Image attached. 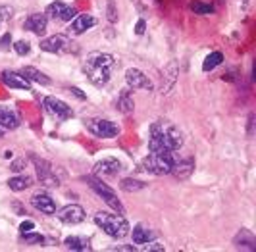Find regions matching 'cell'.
<instances>
[{"label": "cell", "instance_id": "obj_1", "mask_svg": "<svg viewBox=\"0 0 256 252\" xmlns=\"http://www.w3.org/2000/svg\"><path fill=\"white\" fill-rule=\"evenodd\" d=\"M114 66L116 60L112 54H108V52H90L87 56V60L83 62V72L87 74L89 81L94 87L102 88L110 81Z\"/></svg>", "mask_w": 256, "mask_h": 252}, {"label": "cell", "instance_id": "obj_2", "mask_svg": "<svg viewBox=\"0 0 256 252\" xmlns=\"http://www.w3.org/2000/svg\"><path fill=\"white\" fill-rule=\"evenodd\" d=\"M150 139L162 142L164 146H168L170 150H180L183 146V137H181V131L174 124L164 122V120H158L150 126Z\"/></svg>", "mask_w": 256, "mask_h": 252}, {"label": "cell", "instance_id": "obj_3", "mask_svg": "<svg viewBox=\"0 0 256 252\" xmlns=\"http://www.w3.org/2000/svg\"><path fill=\"white\" fill-rule=\"evenodd\" d=\"M94 224L102 229L106 235L114 237V239H124L129 235V224L124 218V214H108V212H100L94 216Z\"/></svg>", "mask_w": 256, "mask_h": 252}, {"label": "cell", "instance_id": "obj_4", "mask_svg": "<svg viewBox=\"0 0 256 252\" xmlns=\"http://www.w3.org/2000/svg\"><path fill=\"white\" fill-rule=\"evenodd\" d=\"M174 152L172 150H150L148 156L142 160L144 170L154 176H168L174 168Z\"/></svg>", "mask_w": 256, "mask_h": 252}, {"label": "cell", "instance_id": "obj_5", "mask_svg": "<svg viewBox=\"0 0 256 252\" xmlns=\"http://www.w3.org/2000/svg\"><path fill=\"white\" fill-rule=\"evenodd\" d=\"M85 181L89 183L90 189L94 190V192H96V194H98V196H100V198H102V200L106 202V204H108L112 210H116L118 214H126V208H124V204L120 202V198L116 196V192L110 189L106 183H102L100 179H96V177H92V176L85 177Z\"/></svg>", "mask_w": 256, "mask_h": 252}, {"label": "cell", "instance_id": "obj_6", "mask_svg": "<svg viewBox=\"0 0 256 252\" xmlns=\"http://www.w3.org/2000/svg\"><path fill=\"white\" fill-rule=\"evenodd\" d=\"M89 131L98 139H114L120 135V126L110 120H92L89 124Z\"/></svg>", "mask_w": 256, "mask_h": 252}, {"label": "cell", "instance_id": "obj_7", "mask_svg": "<svg viewBox=\"0 0 256 252\" xmlns=\"http://www.w3.org/2000/svg\"><path fill=\"white\" fill-rule=\"evenodd\" d=\"M44 108L56 122H66V120H70L74 116V110L64 100H60L56 96H46L44 98Z\"/></svg>", "mask_w": 256, "mask_h": 252}, {"label": "cell", "instance_id": "obj_8", "mask_svg": "<svg viewBox=\"0 0 256 252\" xmlns=\"http://www.w3.org/2000/svg\"><path fill=\"white\" fill-rule=\"evenodd\" d=\"M46 18H50V20H56V22H72L74 18L77 16V10L74 6H68L64 2H60V0H56V2H52L48 4V8H46Z\"/></svg>", "mask_w": 256, "mask_h": 252}, {"label": "cell", "instance_id": "obj_9", "mask_svg": "<svg viewBox=\"0 0 256 252\" xmlns=\"http://www.w3.org/2000/svg\"><path fill=\"white\" fill-rule=\"evenodd\" d=\"M31 160H33V164H35L37 176L42 185H46V187H58V185H60V183H58V177L54 176V172H52V166L48 164L46 160H42V158H38V156H31Z\"/></svg>", "mask_w": 256, "mask_h": 252}, {"label": "cell", "instance_id": "obj_10", "mask_svg": "<svg viewBox=\"0 0 256 252\" xmlns=\"http://www.w3.org/2000/svg\"><path fill=\"white\" fill-rule=\"evenodd\" d=\"M70 38L64 37V35H52V37H46L40 40V50L50 52V54H60V52H68L72 46H70Z\"/></svg>", "mask_w": 256, "mask_h": 252}, {"label": "cell", "instance_id": "obj_11", "mask_svg": "<svg viewBox=\"0 0 256 252\" xmlns=\"http://www.w3.org/2000/svg\"><path fill=\"white\" fill-rule=\"evenodd\" d=\"M96 26V20L89 16V14H79L72 20V24L68 27V35L70 37H77V35H83L85 31H89L90 27Z\"/></svg>", "mask_w": 256, "mask_h": 252}, {"label": "cell", "instance_id": "obj_12", "mask_svg": "<svg viewBox=\"0 0 256 252\" xmlns=\"http://www.w3.org/2000/svg\"><path fill=\"white\" fill-rule=\"evenodd\" d=\"M58 220L64 222L68 226H77L85 220V210L79 206V204H68L62 210H58Z\"/></svg>", "mask_w": 256, "mask_h": 252}, {"label": "cell", "instance_id": "obj_13", "mask_svg": "<svg viewBox=\"0 0 256 252\" xmlns=\"http://www.w3.org/2000/svg\"><path fill=\"white\" fill-rule=\"evenodd\" d=\"M126 81L129 88H144V90H152V81L142 74L137 68H129L126 72Z\"/></svg>", "mask_w": 256, "mask_h": 252}, {"label": "cell", "instance_id": "obj_14", "mask_svg": "<svg viewBox=\"0 0 256 252\" xmlns=\"http://www.w3.org/2000/svg\"><path fill=\"white\" fill-rule=\"evenodd\" d=\"M122 168H124V166H122V162H120L118 158L108 156V158H102V160H98V162L94 164V174H96V176H104V177H114L122 172Z\"/></svg>", "mask_w": 256, "mask_h": 252}, {"label": "cell", "instance_id": "obj_15", "mask_svg": "<svg viewBox=\"0 0 256 252\" xmlns=\"http://www.w3.org/2000/svg\"><path fill=\"white\" fill-rule=\"evenodd\" d=\"M46 26H48V18H46V14H31V16H27L26 22H24V29L31 31V33H35V35H38V37L46 33Z\"/></svg>", "mask_w": 256, "mask_h": 252}, {"label": "cell", "instance_id": "obj_16", "mask_svg": "<svg viewBox=\"0 0 256 252\" xmlns=\"http://www.w3.org/2000/svg\"><path fill=\"white\" fill-rule=\"evenodd\" d=\"M31 204H33V208L38 210L40 214H56V202L52 200L48 194H44V192H37V194H33V198H31Z\"/></svg>", "mask_w": 256, "mask_h": 252}, {"label": "cell", "instance_id": "obj_17", "mask_svg": "<svg viewBox=\"0 0 256 252\" xmlns=\"http://www.w3.org/2000/svg\"><path fill=\"white\" fill-rule=\"evenodd\" d=\"M192 172H194V160L192 158H185V160H180V162H174V168H172L170 174L176 177L178 181H187L192 176Z\"/></svg>", "mask_w": 256, "mask_h": 252}, {"label": "cell", "instance_id": "obj_18", "mask_svg": "<svg viewBox=\"0 0 256 252\" xmlns=\"http://www.w3.org/2000/svg\"><path fill=\"white\" fill-rule=\"evenodd\" d=\"M2 83L6 87L18 88V90H31V83L22 74H16V72H4L2 74Z\"/></svg>", "mask_w": 256, "mask_h": 252}, {"label": "cell", "instance_id": "obj_19", "mask_svg": "<svg viewBox=\"0 0 256 252\" xmlns=\"http://www.w3.org/2000/svg\"><path fill=\"white\" fill-rule=\"evenodd\" d=\"M233 244L235 248H241V250H256V237L252 235V231L248 229H241L235 237H233Z\"/></svg>", "mask_w": 256, "mask_h": 252}, {"label": "cell", "instance_id": "obj_20", "mask_svg": "<svg viewBox=\"0 0 256 252\" xmlns=\"http://www.w3.org/2000/svg\"><path fill=\"white\" fill-rule=\"evenodd\" d=\"M20 116L10 110V108H6V106H0V127H4V129H18L20 127Z\"/></svg>", "mask_w": 256, "mask_h": 252}, {"label": "cell", "instance_id": "obj_21", "mask_svg": "<svg viewBox=\"0 0 256 252\" xmlns=\"http://www.w3.org/2000/svg\"><path fill=\"white\" fill-rule=\"evenodd\" d=\"M22 76L26 77L27 81H35L38 85H50V77L44 76L40 70L33 68V66H26V68L22 70Z\"/></svg>", "mask_w": 256, "mask_h": 252}, {"label": "cell", "instance_id": "obj_22", "mask_svg": "<svg viewBox=\"0 0 256 252\" xmlns=\"http://www.w3.org/2000/svg\"><path fill=\"white\" fill-rule=\"evenodd\" d=\"M178 74H180V70H178V62L174 60V62L168 64V68L164 70V77H166V83L162 85V92H164V94H168V92L172 90V87L176 85Z\"/></svg>", "mask_w": 256, "mask_h": 252}, {"label": "cell", "instance_id": "obj_23", "mask_svg": "<svg viewBox=\"0 0 256 252\" xmlns=\"http://www.w3.org/2000/svg\"><path fill=\"white\" fill-rule=\"evenodd\" d=\"M64 244H66V248H70V250H90L89 239H87V237H81V235L66 237Z\"/></svg>", "mask_w": 256, "mask_h": 252}, {"label": "cell", "instance_id": "obj_24", "mask_svg": "<svg viewBox=\"0 0 256 252\" xmlns=\"http://www.w3.org/2000/svg\"><path fill=\"white\" fill-rule=\"evenodd\" d=\"M118 110L122 114H131L133 112V108H135V102L131 98V88H124L122 92H120V96H118Z\"/></svg>", "mask_w": 256, "mask_h": 252}, {"label": "cell", "instance_id": "obj_25", "mask_svg": "<svg viewBox=\"0 0 256 252\" xmlns=\"http://www.w3.org/2000/svg\"><path fill=\"white\" fill-rule=\"evenodd\" d=\"M154 239V233L144 226H135L133 227V242L135 244H144L148 240Z\"/></svg>", "mask_w": 256, "mask_h": 252}, {"label": "cell", "instance_id": "obj_26", "mask_svg": "<svg viewBox=\"0 0 256 252\" xmlns=\"http://www.w3.org/2000/svg\"><path fill=\"white\" fill-rule=\"evenodd\" d=\"M31 185H33V179L29 176H18V177H12V179L8 181V187L12 190H16V192L29 189Z\"/></svg>", "mask_w": 256, "mask_h": 252}, {"label": "cell", "instance_id": "obj_27", "mask_svg": "<svg viewBox=\"0 0 256 252\" xmlns=\"http://www.w3.org/2000/svg\"><path fill=\"white\" fill-rule=\"evenodd\" d=\"M224 62V54L222 52H212V54H208L204 58V62H202V72H212L214 68H218L220 64Z\"/></svg>", "mask_w": 256, "mask_h": 252}, {"label": "cell", "instance_id": "obj_28", "mask_svg": "<svg viewBox=\"0 0 256 252\" xmlns=\"http://www.w3.org/2000/svg\"><path fill=\"white\" fill-rule=\"evenodd\" d=\"M189 8H191L196 16H210V14H214V6H212V4H204V2H200V0H191Z\"/></svg>", "mask_w": 256, "mask_h": 252}, {"label": "cell", "instance_id": "obj_29", "mask_svg": "<svg viewBox=\"0 0 256 252\" xmlns=\"http://www.w3.org/2000/svg\"><path fill=\"white\" fill-rule=\"evenodd\" d=\"M120 187L126 190V192H137V190L144 189L146 183H142V181H139V179H131V177H128V179H124V181L120 183Z\"/></svg>", "mask_w": 256, "mask_h": 252}, {"label": "cell", "instance_id": "obj_30", "mask_svg": "<svg viewBox=\"0 0 256 252\" xmlns=\"http://www.w3.org/2000/svg\"><path fill=\"white\" fill-rule=\"evenodd\" d=\"M22 240H24L26 244H42V242H44V237L38 235V233L29 231V233H22Z\"/></svg>", "mask_w": 256, "mask_h": 252}, {"label": "cell", "instance_id": "obj_31", "mask_svg": "<svg viewBox=\"0 0 256 252\" xmlns=\"http://www.w3.org/2000/svg\"><path fill=\"white\" fill-rule=\"evenodd\" d=\"M106 18H108L110 24H116V22H118V10H116L114 0H108V2H106Z\"/></svg>", "mask_w": 256, "mask_h": 252}, {"label": "cell", "instance_id": "obj_32", "mask_svg": "<svg viewBox=\"0 0 256 252\" xmlns=\"http://www.w3.org/2000/svg\"><path fill=\"white\" fill-rule=\"evenodd\" d=\"M14 50L18 52L20 56H26V54L31 52V44H29L27 40H18V42L14 44Z\"/></svg>", "mask_w": 256, "mask_h": 252}, {"label": "cell", "instance_id": "obj_33", "mask_svg": "<svg viewBox=\"0 0 256 252\" xmlns=\"http://www.w3.org/2000/svg\"><path fill=\"white\" fill-rule=\"evenodd\" d=\"M14 10L10 8V6H0V24L2 22H8L10 18H12Z\"/></svg>", "mask_w": 256, "mask_h": 252}, {"label": "cell", "instance_id": "obj_34", "mask_svg": "<svg viewBox=\"0 0 256 252\" xmlns=\"http://www.w3.org/2000/svg\"><path fill=\"white\" fill-rule=\"evenodd\" d=\"M26 168V158H20V160H16L12 166H10V170L12 172H22Z\"/></svg>", "mask_w": 256, "mask_h": 252}, {"label": "cell", "instance_id": "obj_35", "mask_svg": "<svg viewBox=\"0 0 256 252\" xmlns=\"http://www.w3.org/2000/svg\"><path fill=\"white\" fill-rule=\"evenodd\" d=\"M33 229H35V224H33L31 220H27V222H24V224L20 226V231H22V233H29V231H33Z\"/></svg>", "mask_w": 256, "mask_h": 252}, {"label": "cell", "instance_id": "obj_36", "mask_svg": "<svg viewBox=\"0 0 256 252\" xmlns=\"http://www.w3.org/2000/svg\"><path fill=\"white\" fill-rule=\"evenodd\" d=\"M144 29H146V22L141 18V20L137 22V26H135V33H137V35H142V33H144Z\"/></svg>", "mask_w": 256, "mask_h": 252}, {"label": "cell", "instance_id": "obj_37", "mask_svg": "<svg viewBox=\"0 0 256 252\" xmlns=\"http://www.w3.org/2000/svg\"><path fill=\"white\" fill-rule=\"evenodd\" d=\"M12 42V35L10 33H6L4 37L0 38V48H8V44Z\"/></svg>", "mask_w": 256, "mask_h": 252}, {"label": "cell", "instance_id": "obj_38", "mask_svg": "<svg viewBox=\"0 0 256 252\" xmlns=\"http://www.w3.org/2000/svg\"><path fill=\"white\" fill-rule=\"evenodd\" d=\"M12 208H14V210H16V212H18V216H26V214H27V212H26V208H24V206H22L20 202H14V204H12Z\"/></svg>", "mask_w": 256, "mask_h": 252}, {"label": "cell", "instance_id": "obj_39", "mask_svg": "<svg viewBox=\"0 0 256 252\" xmlns=\"http://www.w3.org/2000/svg\"><path fill=\"white\" fill-rule=\"evenodd\" d=\"M72 92L76 94L77 98H81V100H85L87 96H85V92H81V88H77V87H72Z\"/></svg>", "mask_w": 256, "mask_h": 252}, {"label": "cell", "instance_id": "obj_40", "mask_svg": "<svg viewBox=\"0 0 256 252\" xmlns=\"http://www.w3.org/2000/svg\"><path fill=\"white\" fill-rule=\"evenodd\" d=\"M112 250H137V248H135V246H124V244H118V246H114V248H112Z\"/></svg>", "mask_w": 256, "mask_h": 252}, {"label": "cell", "instance_id": "obj_41", "mask_svg": "<svg viewBox=\"0 0 256 252\" xmlns=\"http://www.w3.org/2000/svg\"><path fill=\"white\" fill-rule=\"evenodd\" d=\"M252 126H254V116H248V135H252Z\"/></svg>", "mask_w": 256, "mask_h": 252}, {"label": "cell", "instance_id": "obj_42", "mask_svg": "<svg viewBox=\"0 0 256 252\" xmlns=\"http://www.w3.org/2000/svg\"><path fill=\"white\" fill-rule=\"evenodd\" d=\"M14 154H12V150H6L4 152V158H12Z\"/></svg>", "mask_w": 256, "mask_h": 252}, {"label": "cell", "instance_id": "obj_43", "mask_svg": "<svg viewBox=\"0 0 256 252\" xmlns=\"http://www.w3.org/2000/svg\"><path fill=\"white\" fill-rule=\"evenodd\" d=\"M4 137V127H0V139Z\"/></svg>", "mask_w": 256, "mask_h": 252}]
</instances>
